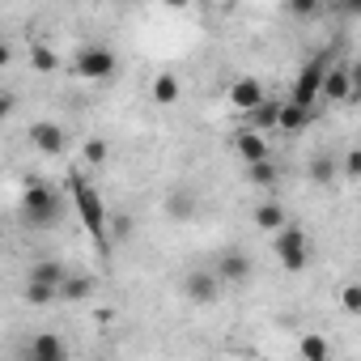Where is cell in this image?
I'll return each mask as SVG.
<instances>
[{"mask_svg":"<svg viewBox=\"0 0 361 361\" xmlns=\"http://www.w3.org/2000/svg\"><path fill=\"white\" fill-rule=\"evenodd\" d=\"M174 98H178V77H174V73H157V77H153V102L170 106Z\"/></svg>","mask_w":361,"mask_h":361,"instance_id":"19","label":"cell"},{"mask_svg":"<svg viewBox=\"0 0 361 361\" xmlns=\"http://www.w3.org/2000/svg\"><path fill=\"white\" fill-rule=\"evenodd\" d=\"M230 102H234L238 111H251V106L264 102V85H259L255 77H238V81L230 85Z\"/></svg>","mask_w":361,"mask_h":361,"instance_id":"10","label":"cell"},{"mask_svg":"<svg viewBox=\"0 0 361 361\" xmlns=\"http://www.w3.org/2000/svg\"><path fill=\"white\" fill-rule=\"evenodd\" d=\"M68 188H73V204H77V213H81L90 238H94L98 247H106V209H102V196L94 192V183H85L81 174L68 178Z\"/></svg>","mask_w":361,"mask_h":361,"instance_id":"1","label":"cell"},{"mask_svg":"<svg viewBox=\"0 0 361 361\" xmlns=\"http://www.w3.org/2000/svg\"><path fill=\"white\" fill-rule=\"evenodd\" d=\"M183 293L192 298V302H217L221 298V272H204V268H192L188 276H183Z\"/></svg>","mask_w":361,"mask_h":361,"instance_id":"6","label":"cell"},{"mask_svg":"<svg viewBox=\"0 0 361 361\" xmlns=\"http://www.w3.org/2000/svg\"><path fill=\"white\" fill-rule=\"evenodd\" d=\"M272 251L285 272H306V264H310V243H306V230H298V226H281L272 234Z\"/></svg>","mask_w":361,"mask_h":361,"instance_id":"3","label":"cell"},{"mask_svg":"<svg viewBox=\"0 0 361 361\" xmlns=\"http://www.w3.org/2000/svg\"><path fill=\"white\" fill-rule=\"evenodd\" d=\"M344 174L348 178H361V149H348L344 153Z\"/></svg>","mask_w":361,"mask_h":361,"instance_id":"27","label":"cell"},{"mask_svg":"<svg viewBox=\"0 0 361 361\" xmlns=\"http://www.w3.org/2000/svg\"><path fill=\"white\" fill-rule=\"evenodd\" d=\"M64 344L56 340V336H35L30 340V361H64Z\"/></svg>","mask_w":361,"mask_h":361,"instance_id":"15","label":"cell"},{"mask_svg":"<svg viewBox=\"0 0 361 361\" xmlns=\"http://www.w3.org/2000/svg\"><path fill=\"white\" fill-rule=\"evenodd\" d=\"M35 281H51V285H60L68 272H64V264H56V259H43V264H35V272H30Z\"/></svg>","mask_w":361,"mask_h":361,"instance_id":"24","label":"cell"},{"mask_svg":"<svg viewBox=\"0 0 361 361\" xmlns=\"http://www.w3.org/2000/svg\"><path fill=\"white\" fill-rule=\"evenodd\" d=\"M22 213H26V221H30L35 230H51V226L60 221L64 204H60V196H56L47 183H30L26 196H22Z\"/></svg>","mask_w":361,"mask_h":361,"instance_id":"2","label":"cell"},{"mask_svg":"<svg viewBox=\"0 0 361 361\" xmlns=\"http://www.w3.org/2000/svg\"><path fill=\"white\" fill-rule=\"evenodd\" d=\"M166 213H170L174 221H188V217L196 213V196H192V192H183V188H178V192H170V200H166Z\"/></svg>","mask_w":361,"mask_h":361,"instance_id":"17","label":"cell"},{"mask_svg":"<svg viewBox=\"0 0 361 361\" xmlns=\"http://www.w3.org/2000/svg\"><path fill=\"white\" fill-rule=\"evenodd\" d=\"M56 298H60V285H51V281H35V276H30V285H26V302L47 306V302H56Z\"/></svg>","mask_w":361,"mask_h":361,"instance_id":"21","label":"cell"},{"mask_svg":"<svg viewBox=\"0 0 361 361\" xmlns=\"http://www.w3.org/2000/svg\"><path fill=\"white\" fill-rule=\"evenodd\" d=\"M323 77H327V60L319 56L314 64H306L302 73H298V81H293V102H302V106H314V98H323Z\"/></svg>","mask_w":361,"mask_h":361,"instance_id":"5","label":"cell"},{"mask_svg":"<svg viewBox=\"0 0 361 361\" xmlns=\"http://www.w3.org/2000/svg\"><path fill=\"white\" fill-rule=\"evenodd\" d=\"M323 98H331V102L353 98V68H344V64L327 68V77H323Z\"/></svg>","mask_w":361,"mask_h":361,"instance_id":"8","label":"cell"},{"mask_svg":"<svg viewBox=\"0 0 361 361\" xmlns=\"http://www.w3.org/2000/svg\"><path fill=\"white\" fill-rule=\"evenodd\" d=\"M319 9V0H289V13H298V18H310Z\"/></svg>","mask_w":361,"mask_h":361,"instance_id":"28","label":"cell"},{"mask_svg":"<svg viewBox=\"0 0 361 361\" xmlns=\"http://www.w3.org/2000/svg\"><path fill=\"white\" fill-rule=\"evenodd\" d=\"M276 123H281V102H268V98H264L259 106L247 111V128H259V132H264V128H276Z\"/></svg>","mask_w":361,"mask_h":361,"instance_id":"13","label":"cell"},{"mask_svg":"<svg viewBox=\"0 0 361 361\" xmlns=\"http://www.w3.org/2000/svg\"><path fill=\"white\" fill-rule=\"evenodd\" d=\"M30 64H35L39 73H56V68H60V60H56V51H51L47 43H35V47H30Z\"/></svg>","mask_w":361,"mask_h":361,"instance_id":"22","label":"cell"},{"mask_svg":"<svg viewBox=\"0 0 361 361\" xmlns=\"http://www.w3.org/2000/svg\"><path fill=\"white\" fill-rule=\"evenodd\" d=\"M340 5H344V9H357V13H361V0H340Z\"/></svg>","mask_w":361,"mask_h":361,"instance_id":"31","label":"cell"},{"mask_svg":"<svg viewBox=\"0 0 361 361\" xmlns=\"http://www.w3.org/2000/svg\"><path fill=\"white\" fill-rule=\"evenodd\" d=\"M30 145L43 153H64V128L51 119H39V123H30Z\"/></svg>","mask_w":361,"mask_h":361,"instance_id":"7","label":"cell"},{"mask_svg":"<svg viewBox=\"0 0 361 361\" xmlns=\"http://www.w3.org/2000/svg\"><path fill=\"white\" fill-rule=\"evenodd\" d=\"M353 98H361V60L353 64Z\"/></svg>","mask_w":361,"mask_h":361,"instance_id":"29","label":"cell"},{"mask_svg":"<svg viewBox=\"0 0 361 361\" xmlns=\"http://www.w3.org/2000/svg\"><path fill=\"white\" fill-rule=\"evenodd\" d=\"M340 306H344L348 314H361V285H357V281L340 289Z\"/></svg>","mask_w":361,"mask_h":361,"instance_id":"25","label":"cell"},{"mask_svg":"<svg viewBox=\"0 0 361 361\" xmlns=\"http://www.w3.org/2000/svg\"><path fill=\"white\" fill-rule=\"evenodd\" d=\"M90 293H94V276H64L60 281V298H68V302H81Z\"/></svg>","mask_w":361,"mask_h":361,"instance_id":"20","label":"cell"},{"mask_svg":"<svg viewBox=\"0 0 361 361\" xmlns=\"http://www.w3.org/2000/svg\"><path fill=\"white\" fill-rule=\"evenodd\" d=\"M81 153H85V161H94V166H102L111 149H106V140H98V136H94V140H85V149H81Z\"/></svg>","mask_w":361,"mask_h":361,"instance_id":"26","label":"cell"},{"mask_svg":"<svg viewBox=\"0 0 361 361\" xmlns=\"http://www.w3.org/2000/svg\"><path fill=\"white\" fill-rule=\"evenodd\" d=\"M306 174H310V183H319V188H327L331 178L340 174V157H331V153H319V157H310V166H306Z\"/></svg>","mask_w":361,"mask_h":361,"instance_id":"12","label":"cell"},{"mask_svg":"<svg viewBox=\"0 0 361 361\" xmlns=\"http://www.w3.org/2000/svg\"><path fill=\"white\" fill-rule=\"evenodd\" d=\"M234 153L251 166V161H264L268 157V140L259 136V128H247V132H238L234 136Z\"/></svg>","mask_w":361,"mask_h":361,"instance_id":"9","label":"cell"},{"mask_svg":"<svg viewBox=\"0 0 361 361\" xmlns=\"http://www.w3.org/2000/svg\"><path fill=\"white\" fill-rule=\"evenodd\" d=\"M247 178H251L255 188H276V183H281V170L264 157V161H251V166H247Z\"/></svg>","mask_w":361,"mask_h":361,"instance_id":"18","label":"cell"},{"mask_svg":"<svg viewBox=\"0 0 361 361\" xmlns=\"http://www.w3.org/2000/svg\"><path fill=\"white\" fill-rule=\"evenodd\" d=\"M306 123H310V106H302V102L289 98V102L281 106V123H276V128H285V132H302Z\"/></svg>","mask_w":361,"mask_h":361,"instance_id":"16","label":"cell"},{"mask_svg":"<svg viewBox=\"0 0 361 361\" xmlns=\"http://www.w3.org/2000/svg\"><path fill=\"white\" fill-rule=\"evenodd\" d=\"M217 272H221V281L243 285V281L251 276V259H247L243 251H226V255H221V264H217Z\"/></svg>","mask_w":361,"mask_h":361,"instance_id":"11","label":"cell"},{"mask_svg":"<svg viewBox=\"0 0 361 361\" xmlns=\"http://www.w3.org/2000/svg\"><path fill=\"white\" fill-rule=\"evenodd\" d=\"M298 353L306 357V361H323L331 348H327V340L323 336H302V344H298Z\"/></svg>","mask_w":361,"mask_h":361,"instance_id":"23","label":"cell"},{"mask_svg":"<svg viewBox=\"0 0 361 361\" xmlns=\"http://www.w3.org/2000/svg\"><path fill=\"white\" fill-rule=\"evenodd\" d=\"M73 68H77V77H85V81H106V77L115 73V56H111L106 47H81L77 60H73Z\"/></svg>","mask_w":361,"mask_h":361,"instance_id":"4","label":"cell"},{"mask_svg":"<svg viewBox=\"0 0 361 361\" xmlns=\"http://www.w3.org/2000/svg\"><path fill=\"white\" fill-rule=\"evenodd\" d=\"M161 5H166V9H188L192 0H161Z\"/></svg>","mask_w":361,"mask_h":361,"instance_id":"30","label":"cell"},{"mask_svg":"<svg viewBox=\"0 0 361 361\" xmlns=\"http://www.w3.org/2000/svg\"><path fill=\"white\" fill-rule=\"evenodd\" d=\"M255 226H259V230H268V234H276L281 226H289V217H285V209H281L276 200H264V204L255 209Z\"/></svg>","mask_w":361,"mask_h":361,"instance_id":"14","label":"cell"}]
</instances>
